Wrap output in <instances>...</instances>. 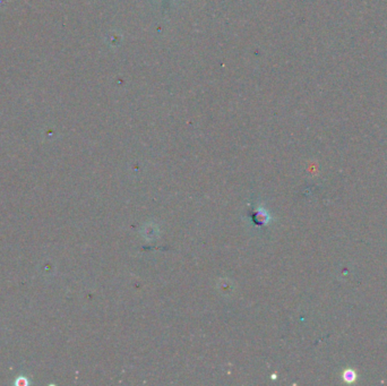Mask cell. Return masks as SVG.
<instances>
[{
    "label": "cell",
    "instance_id": "7a4b0ae2",
    "mask_svg": "<svg viewBox=\"0 0 387 386\" xmlns=\"http://www.w3.org/2000/svg\"><path fill=\"white\" fill-rule=\"evenodd\" d=\"M354 378H355V375L352 370H346V372L344 373V380L345 381L352 382V381H354Z\"/></svg>",
    "mask_w": 387,
    "mask_h": 386
},
{
    "label": "cell",
    "instance_id": "6da1fadb",
    "mask_svg": "<svg viewBox=\"0 0 387 386\" xmlns=\"http://www.w3.org/2000/svg\"><path fill=\"white\" fill-rule=\"evenodd\" d=\"M29 384H30L29 378L25 376H18L16 378V381H15V385L17 386H27Z\"/></svg>",
    "mask_w": 387,
    "mask_h": 386
}]
</instances>
